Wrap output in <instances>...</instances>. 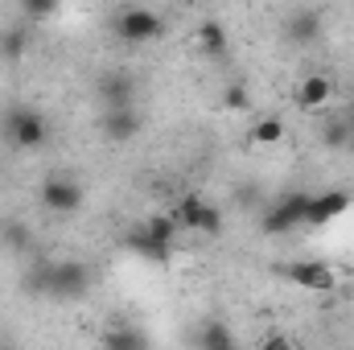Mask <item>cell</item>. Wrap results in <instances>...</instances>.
<instances>
[{
    "instance_id": "cell-1",
    "label": "cell",
    "mask_w": 354,
    "mask_h": 350,
    "mask_svg": "<svg viewBox=\"0 0 354 350\" xmlns=\"http://www.w3.org/2000/svg\"><path fill=\"white\" fill-rule=\"evenodd\" d=\"M33 280H37L41 293H50L58 301H79L91 288V268L79 260H54V264H41L33 272Z\"/></svg>"
},
{
    "instance_id": "cell-2",
    "label": "cell",
    "mask_w": 354,
    "mask_h": 350,
    "mask_svg": "<svg viewBox=\"0 0 354 350\" xmlns=\"http://www.w3.org/2000/svg\"><path fill=\"white\" fill-rule=\"evenodd\" d=\"M177 219L174 214H149L132 235H128V248L132 252H140V256H149V260H165L169 256V248H174L177 239Z\"/></svg>"
},
{
    "instance_id": "cell-3",
    "label": "cell",
    "mask_w": 354,
    "mask_h": 350,
    "mask_svg": "<svg viewBox=\"0 0 354 350\" xmlns=\"http://www.w3.org/2000/svg\"><path fill=\"white\" fill-rule=\"evenodd\" d=\"M4 136H8L12 149L33 153V149H41V145L50 140V124H46V116L33 111V107H12V111L4 116Z\"/></svg>"
},
{
    "instance_id": "cell-4",
    "label": "cell",
    "mask_w": 354,
    "mask_h": 350,
    "mask_svg": "<svg viewBox=\"0 0 354 350\" xmlns=\"http://www.w3.org/2000/svg\"><path fill=\"white\" fill-rule=\"evenodd\" d=\"M111 25H115V37H120V42H128V46L157 42V37H161V29H165L161 12H153V8H145V4H132V8H124V12H120Z\"/></svg>"
},
{
    "instance_id": "cell-5",
    "label": "cell",
    "mask_w": 354,
    "mask_h": 350,
    "mask_svg": "<svg viewBox=\"0 0 354 350\" xmlns=\"http://www.w3.org/2000/svg\"><path fill=\"white\" fill-rule=\"evenodd\" d=\"M174 219L181 231H202V235H218L223 231V210L214 202H206L202 194H185L174 206Z\"/></svg>"
},
{
    "instance_id": "cell-6",
    "label": "cell",
    "mask_w": 354,
    "mask_h": 350,
    "mask_svg": "<svg viewBox=\"0 0 354 350\" xmlns=\"http://www.w3.org/2000/svg\"><path fill=\"white\" fill-rule=\"evenodd\" d=\"M37 198H41V206L50 214H79L87 194H83V185L75 177H46L41 190H37Z\"/></svg>"
},
{
    "instance_id": "cell-7",
    "label": "cell",
    "mask_w": 354,
    "mask_h": 350,
    "mask_svg": "<svg viewBox=\"0 0 354 350\" xmlns=\"http://www.w3.org/2000/svg\"><path fill=\"white\" fill-rule=\"evenodd\" d=\"M305 214H309V194H305V190L284 194V198L268 210L264 235H288L292 227H301V223H305Z\"/></svg>"
},
{
    "instance_id": "cell-8",
    "label": "cell",
    "mask_w": 354,
    "mask_h": 350,
    "mask_svg": "<svg viewBox=\"0 0 354 350\" xmlns=\"http://www.w3.org/2000/svg\"><path fill=\"white\" fill-rule=\"evenodd\" d=\"M280 276L297 288H309V293H330L338 288V272L330 264H317V260H297V264H284Z\"/></svg>"
},
{
    "instance_id": "cell-9",
    "label": "cell",
    "mask_w": 354,
    "mask_h": 350,
    "mask_svg": "<svg viewBox=\"0 0 354 350\" xmlns=\"http://www.w3.org/2000/svg\"><path fill=\"white\" fill-rule=\"evenodd\" d=\"M99 132H103L111 145H124V140H132V136L140 132V116L132 111V103H128V107H103Z\"/></svg>"
},
{
    "instance_id": "cell-10",
    "label": "cell",
    "mask_w": 354,
    "mask_h": 350,
    "mask_svg": "<svg viewBox=\"0 0 354 350\" xmlns=\"http://www.w3.org/2000/svg\"><path fill=\"white\" fill-rule=\"evenodd\" d=\"M346 210H351V194H346V190H322V194H309V214H305V223L322 227V223L342 219Z\"/></svg>"
},
{
    "instance_id": "cell-11",
    "label": "cell",
    "mask_w": 354,
    "mask_h": 350,
    "mask_svg": "<svg viewBox=\"0 0 354 350\" xmlns=\"http://www.w3.org/2000/svg\"><path fill=\"white\" fill-rule=\"evenodd\" d=\"M330 99H334V83L326 75H305L297 83V107L301 111H326Z\"/></svg>"
},
{
    "instance_id": "cell-12",
    "label": "cell",
    "mask_w": 354,
    "mask_h": 350,
    "mask_svg": "<svg viewBox=\"0 0 354 350\" xmlns=\"http://www.w3.org/2000/svg\"><path fill=\"white\" fill-rule=\"evenodd\" d=\"M284 33H288L297 46H309V42H317V33H322V21H317V12L301 8V12H292V17L284 21Z\"/></svg>"
},
{
    "instance_id": "cell-13",
    "label": "cell",
    "mask_w": 354,
    "mask_h": 350,
    "mask_svg": "<svg viewBox=\"0 0 354 350\" xmlns=\"http://www.w3.org/2000/svg\"><path fill=\"white\" fill-rule=\"evenodd\" d=\"M99 99H103V107H128L132 103V83L124 75H103L99 79Z\"/></svg>"
},
{
    "instance_id": "cell-14",
    "label": "cell",
    "mask_w": 354,
    "mask_h": 350,
    "mask_svg": "<svg viewBox=\"0 0 354 350\" xmlns=\"http://www.w3.org/2000/svg\"><path fill=\"white\" fill-rule=\"evenodd\" d=\"M198 46L206 58H227V29L218 21H202L198 25Z\"/></svg>"
},
{
    "instance_id": "cell-15",
    "label": "cell",
    "mask_w": 354,
    "mask_h": 350,
    "mask_svg": "<svg viewBox=\"0 0 354 350\" xmlns=\"http://www.w3.org/2000/svg\"><path fill=\"white\" fill-rule=\"evenodd\" d=\"M194 342H198V347H210V350H227V347H235V334H231L218 317H206L202 330L194 334Z\"/></svg>"
},
{
    "instance_id": "cell-16",
    "label": "cell",
    "mask_w": 354,
    "mask_h": 350,
    "mask_svg": "<svg viewBox=\"0 0 354 350\" xmlns=\"http://www.w3.org/2000/svg\"><path fill=\"white\" fill-rule=\"evenodd\" d=\"M284 132H288V128H284L280 116H264V120L252 124V145H256V149H272V145L284 140Z\"/></svg>"
},
{
    "instance_id": "cell-17",
    "label": "cell",
    "mask_w": 354,
    "mask_h": 350,
    "mask_svg": "<svg viewBox=\"0 0 354 350\" xmlns=\"http://www.w3.org/2000/svg\"><path fill=\"white\" fill-rule=\"evenodd\" d=\"M354 136V128L346 124V116H326L322 120V145L326 149H346Z\"/></svg>"
},
{
    "instance_id": "cell-18",
    "label": "cell",
    "mask_w": 354,
    "mask_h": 350,
    "mask_svg": "<svg viewBox=\"0 0 354 350\" xmlns=\"http://www.w3.org/2000/svg\"><path fill=\"white\" fill-rule=\"evenodd\" d=\"M0 243H4L8 252H29V248H33V231H29L21 219H12V223H0Z\"/></svg>"
},
{
    "instance_id": "cell-19",
    "label": "cell",
    "mask_w": 354,
    "mask_h": 350,
    "mask_svg": "<svg viewBox=\"0 0 354 350\" xmlns=\"http://www.w3.org/2000/svg\"><path fill=\"white\" fill-rule=\"evenodd\" d=\"M223 103H227L231 111H248V107H252V91H248V83H227Z\"/></svg>"
},
{
    "instance_id": "cell-20",
    "label": "cell",
    "mask_w": 354,
    "mask_h": 350,
    "mask_svg": "<svg viewBox=\"0 0 354 350\" xmlns=\"http://www.w3.org/2000/svg\"><path fill=\"white\" fill-rule=\"evenodd\" d=\"M103 342L111 350H124V347H145V334L140 330H107L103 334Z\"/></svg>"
},
{
    "instance_id": "cell-21",
    "label": "cell",
    "mask_w": 354,
    "mask_h": 350,
    "mask_svg": "<svg viewBox=\"0 0 354 350\" xmlns=\"http://www.w3.org/2000/svg\"><path fill=\"white\" fill-rule=\"evenodd\" d=\"M0 54H4V58H21V54H25V33H21V29H8V33L0 37Z\"/></svg>"
},
{
    "instance_id": "cell-22",
    "label": "cell",
    "mask_w": 354,
    "mask_h": 350,
    "mask_svg": "<svg viewBox=\"0 0 354 350\" xmlns=\"http://www.w3.org/2000/svg\"><path fill=\"white\" fill-rule=\"evenodd\" d=\"M21 8H25V17H50L54 8H58V0H21Z\"/></svg>"
},
{
    "instance_id": "cell-23",
    "label": "cell",
    "mask_w": 354,
    "mask_h": 350,
    "mask_svg": "<svg viewBox=\"0 0 354 350\" xmlns=\"http://www.w3.org/2000/svg\"><path fill=\"white\" fill-rule=\"evenodd\" d=\"M346 124L354 128V99H351V107H346Z\"/></svg>"
}]
</instances>
